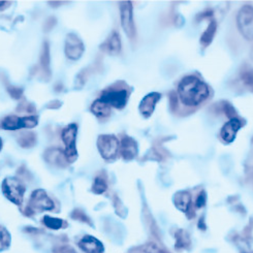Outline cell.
I'll list each match as a JSON object with an SVG mask.
<instances>
[{
  "instance_id": "1",
  "label": "cell",
  "mask_w": 253,
  "mask_h": 253,
  "mask_svg": "<svg viewBox=\"0 0 253 253\" xmlns=\"http://www.w3.org/2000/svg\"><path fill=\"white\" fill-rule=\"evenodd\" d=\"M178 93L182 102L188 107L199 106L209 96V88L194 76L184 78L178 86Z\"/></svg>"
},
{
  "instance_id": "2",
  "label": "cell",
  "mask_w": 253,
  "mask_h": 253,
  "mask_svg": "<svg viewBox=\"0 0 253 253\" xmlns=\"http://www.w3.org/2000/svg\"><path fill=\"white\" fill-rule=\"evenodd\" d=\"M1 189L4 197L8 201L17 206H21L23 204L26 187L22 181L14 177L5 178L2 182Z\"/></svg>"
},
{
  "instance_id": "3",
  "label": "cell",
  "mask_w": 253,
  "mask_h": 253,
  "mask_svg": "<svg viewBox=\"0 0 253 253\" xmlns=\"http://www.w3.org/2000/svg\"><path fill=\"white\" fill-rule=\"evenodd\" d=\"M55 208V204L43 189H37L31 193L28 207L25 214L30 216L34 213L52 211Z\"/></svg>"
},
{
  "instance_id": "4",
  "label": "cell",
  "mask_w": 253,
  "mask_h": 253,
  "mask_svg": "<svg viewBox=\"0 0 253 253\" xmlns=\"http://www.w3.org/2000/svg\"><path fill=\"white\" fill-rule=\"evenodd\" d=\"M78 133V126L75 123L67 125L62 130V141L65 145V157L67 163H74L78 157V152L76 148V137Z\"/></svg>"
},
{
  "instance_id": "5",
  "label": "cell",
  "mask_w": 253,
  "mask_h": 253,
  "mask_svg": "<svg viewBox=\"0 0 253 253\" xmlns=\"http://www.w3.org/2000/svg\"><path fill=\"white\" fill-rule=\"evenodd\" d=\"M238 27L242 36L248 40H253V6L245 5L240 9L237 17Z\"/></svg>"
},
{
  "instance_id": "6",
  "label": "cell",
  "mask_w": 253,
  "mask_h": 253,
  "mask_svg": "<svg viewBox=\"0 0 253 253\" xmlns=\"http://www.w3.org/2000/svg\"><path fill=\"white\" fill-rule=\"evenodd\" d=\"M39 123V118L34 115L25 117H18L16 115L5 117L1 122V127L5 130H17L21 128H33Z\"/></svg>"
},
{
  "instance_id": "7",
  "label": "cell",
  "mask_w": 253,
  "mask_h": 253,
  "mask_svg": "<svg viewBox=\"0 0 253 253\" xmlns=\"http://www.w3.org/2000/svg\"><path fill=\"white\" fill-rule=\"evenodd\" d=\"M97 147L100 155L105 159H113L119 150V141L115 135L103 134L99 135Z\"/></svg>"
},
{
  "instance_id": "8",
  "label": "cell",
  "mask_w": 253,
  "mask_h": 253,
  "mask_svg": "<svg viewBox=\"0 0 253 253\" xmlns=\"http://www.w3.org/2000/svg\"><path fill=\"white\" fill-rule=\"evenodd\" d=\"M99 99L110 107L123 109L128 100V92L125 89H109L102 92Z\"/></svg>"
},
{
  "instance_id": "9",
  "label": "cell",
  "mask_w": 253,
  "mask_h": 253,
  "mask_svg": "<svg viewBox=\"0 0 253 253\" xmlns=\"http://www.w3.org/2000/svg\"><path fill=\"white\" fill-rule=\"evenodd\" d=\"M121 24L127 37L133 39L135 36V27L132 16V3L130 1H122L120 3Z\"/></svg>"
},
{
  "instance_id": "10",
  "label": "cell",
  "mask_w": 253,
  "mask_h": 253,
  "mask_svg": "<svg viewBox=\"0 0 253 253\" xmlns=\"http://www.w3.org/2000/svg\"><path fill=\"white\" fill-rule=\"evenodd\" d=\"M84 43L76 34L68 33L65 39V55L68 59L78 60L84 53Z\"/></svg>"
},
{
  "instance_id": "11",
  "label": "cell",
  "mask_w": 253,
  "mask_h": 253,
  "mask_svg": "<svg viewBox=\"0 0 253 253\" xmlns=\"http://www.w3.org/2000/svg\"><path fill=\"white\" fill-rule=\"evenodd\" d=\"M79 247L85 253H103L105 247L100 241L94 237L86 235L79 241Z\"/></svg>"
},
{
  "instance_id": "12",
  "label": "cell",
  "mask_w": 253,
  "mask_h": 253,
  "mask_svg": "<svg viewBox=\"0 0 253 253\" xmlns=\"http://www.w3.org/2000/svg\"><path fill=\"white\" fill-rule=\"evenodd\" d=\"M241 127H242V122H241L239 119L237 118L231 119L227 123H225L223 125V127L221 128V131H220L221 139L227 144L234 142V140L237 136V133Z\"/></svg>"
},
{
  "instance_id": "13",
  "label": "cell",
  "mask_w": 253,
  "mask_h": 253,
  "mask_svg": "<svg viewBox=\"0 0 253 253\" xmlns=\"http://www.w3.org/2000/svg\"><path fill=\"white\" fill-rule=\"evenodd\" d=\"M44 159L48 164L58 167L65 168L67 166V159L65 157L64 151L60 150L58 148H51L44 152Z\"/></svg>"
},
{
  "instance_id": "14",
  "label": "cell",
  "mask_w": 253,
  "mask_h": 253,
  "mask_svg": "<svg viewBox=\"0 0 253 253\" xmlns=\"http://www.w3.org/2000/svg\"><path fill=\"white\" fill-rule=\"evenodd\" d=\"M160 97H162L160 93H157V92H152V93L146 95L142 99L139 109H140V112L144 117L148 118V117L151 116V115L154 112L156 103L158 102Z\"/></svg>"
},
{
  "instance_id": "15",
  "label": "cell",
  "mask_w": 253,
  "mask_h": 253,
  "mask_svg": "<svg viewBox=\"0 0 253 253\" xmlns=\"http://www.w3.org/2000/svg\"><path fill=\"white\" fill-rule=\"evenodd\" d=\"M120 152L124 159L131 160L137 155V144L129 136H125L121 140Z\"/></svg>"
},
{
  "instance_id": "16",
  "label": "cell",
  "mask_w": 253,
  "mask_h": 253,
  "mask_svg": "<svg viewBox=\"0 0 253 253\" xmlns=\"http://www.w3.org/2000/svg\"><path fill=\"white\" fill-rule=\"evenodd\" d=\"M102 50H105L111 55L119 54L121 51V41L119 34L116 31H114L107 42L102 44Z\"/></svg>"
},
{
  "instance_id": "17",
  "label": "cell",
  "mask_w": 253,
  "mask_h": 253,
  "mask_svg": "<svg viewBox=\"0 0 253 253\" xmlns=\"http://www.w3.org/2000/svg\"><path fill=\"white\" fill-rule=\"evenodd\" d=\"M175 205L177 208L182 211L187 213L189 211L190 205H191V195L187 191H180L175 195Z\"/></svg>"
},
{
  "instance_id": "18",
  "label": "cell",
  "mask_w": 253,
  "mask_h": 253,
  "mask_svg": "<svg viewBox=\"0 0 253 253\" xmlns=\"http://www.w3.org/2000/svg\"><path fill=\"white\" fill-rule=\"evenodd\" d=\"M91 112L97 117H109L111 114V107L98 98L92 103Z\"/></svg>"
},
{
  "instance_id": "19",
  "label": "cell",
  "mask_w": 253,
  "mask_h": 253,
  "mask_svg": "<svg viewBox=\"0 0 253 253\" xmlns=\"http://www.w3.org/2000/svg\"><path fill=\"white\" fill-rule=\"evenodd\" d=\"M41 66L42 70L47 77H50V47L47 42H43L42 53H41Z\"/></svg>"
},
{
  "instance_id": "20",
  "label": "cell",
  "mask_w": 253,
  "mask_h": 253,
  "mask_svg": "<svg viewBox=\"0 0 253 253\" xmlns=\"http://www.w3.org/2000/svg\"><path fill=\"white\" fill-rule=\"evenodd\" d=\"M42 223L44 226H47L50 229H54V231H58V229L65 228L67 226V222L61 219V218H55L49 215L43 216Z\"/></svg>"
},
{
  "instance_id": "21",
  "label": "cell",
  "mask_w": 253,
  "mask_h": 253,
  "mask_svg": "<svg viewBox=\"0 0 253 253\" xmlns=\"http://www.w3.org/2000/svg\"><path fill=\"white\" fill-rule=\"evenodd\" d=\"M217 30V24L215 21H211L209 23L208 27H207L206 31L203 33V36L201 38V44L203 45L204 48L208 47V45L211 43V42L213 41V38L215 36Z\"/></svg>"
},
{
  "instance_id": "22",
  "label": "cell",
  "mask_w": 253,
  "mask_h": 253,
  "mask_svg": "<svg viewBox=\"0 0 253 253\" xmlns=\"http://www.w3.org/2000/svg\"><path fill=\"white\" fill-rule=\"evenodd\" d=\"M18 143L22 148H32L37 143V135L33 132H26V133H22L18 137Z\"/></svg>"
},
{
  "instance_id": "23",
  "label": "cell",
  "mask_w": 253,
  "mask_h": 253,
  "mask_svg": "<svg viewBox=\"0 0 253 253\" xmlns=\"http://www.w3.org/2000/svg\"><path fill=\"white\" fill-rule=\"evenodd\" d=\"M190 245V239L189 236L183 231V229H179L176 233V249L182 250L186 249Z\"/></svg>"
},
{
  "instance_id": "24",
  "label": "cell",
  "mask_w": 253,
  "mask_h": 253,
  "mask_svg": "<svg viewBox=\"0 0 253 253\" xmlns=\"http://www.w3.org/2000/svg\"><path fill=\"white\" fill-rule=\"evenodd\" d=\"M11 237L6 228H0V252L7 250L10 246Z\"/></svg>"
},
{
  "instance_id": "25",
  "label": "cell",
  "mask_w": 253,
  "mask_h": 253,
  "mask_svg": "<svg viewBox=\"0 0 253 253\" xmlns=\"http://www.w3.org/2000/svg\"><path fill=\"white\" fill-rule=\"evenodd\" d=\"M108 189V183L105 178H102L100 176L96 177L94 179L93 185H92V192H94L95 194H102L103 192H106Z\"/></svg>"
},
{
  "instance_id": "26",
  "label": "cell",
  "mask_w": 253,
  "mask_h": 253,
  "mask_svg": "<svg viewBox=\"0 0 253 253\" xmlns=\"http://www.w3.org/2000/svg\"><path fill=\"white\" fill-rule=\"evenodd\" d=\"M139 250H141L143 253H169L155 243H149L145 246H142Z\"/></svg>"
},
{
  "instance_id": "27",
  "label": "cell",
  "mask_w": 253,
  "mask_h": 253,
  "mask_svg": "<svg viewBox=\"0 0 253 253\" xmlns=\"http://www.w3.org/2000/svg\"><path fill=\"white\" fill-rule=\"evenodd\" d=\"M72 218L75 220H79L81 222H85V223H88L89 225H91V220L89 219V217L82 211V210H75L73 213H72Z\"/></svg>"
},
{
  "instance_id": "28",
  "label": "cell",
  "mask_w": 253,
  "mask_h": 253,
  "mask_svg": "<svg viewBox=\"0 0 253 253\" xmlns=\"http://www.w3.org/2000/svg\"><path fill=\"white\" fill-rule=\"evenodd\" d=\"M7 92L11 96V98H14V99H20L23 95V89L16 87V86H8Z\"/></svg>"
},
{
  "instance_id": "29",
  "label": "cell",
  "mask_w": 253,
  "mask_h": 253,
  "mask_svg": "<svg viewBox=\"0 0 253 253\" xmlns=\"http://www.w3.org/2000/svg\"><path fill=\"white\" fill-rule=\"evenodd\" d=\"M17 111H18V112H20V113L34 114V113H36V108H34V106H32L31 103H28V102H23V103H21V105L18 107Z\"/></svg>"
},
{
  "instance_id": "30",
  "label": "cell",
  "mask_w": 253,
  "mask_h": 253,
  "mask_svg": "<svg viewBox=\"0 0 253 253\" xmlns=\"http://www.w3.org/2000/svg\"><path fill=\"white\" fill-rule=\"evenodd\" d=\"M242 80L247 86H249L251 89H253V73L251 71L244 72L242 74Z\"/></svg>"
},
{
  "instance_id": "31",
  "label": "cell",
  "mask_w": 253,
  "mask_h": 253,
  "mask_svg": "<svg viewBox=\"0 0 253 253\" xmlns=\"http://www.w3.org/2000/svg\"><path fill=\"white\" fill-rule=\"evenodd\" d=\"M223 105H224L223 111H224V113L226 114V116H228L231 119H235L237 113H236L235 109L233 108V106L229 105V103H227V102H224Z\"/></svg>"
},
{
  "instance_id": "32",
  "label": "cell",
  "mask_w": 253,
  "mask_h": 253,
  "mask_svg": "<svg viewBox=\"0 0 253 253\" xmlns=\"http://www.w3.org/2000/svg\"><path fill=\"white\" fill-rule=\"evenodd\" d=\"M205 204H206V194L205 192H201L197 201H195V206H197L198 208H202V207L205 206Z\"/></svg>"
},
{
  "instance_id": "33",
  "label": "cell",
  "mask_w": 253,
  "mask_h": 253,
  "mask_svg": "<svg viewBox=\"0 0 253 253\" xmlns=\"http://www.w3.org/2000/svg\"><path fill=\"white\" fill-rule=\"evenodd\" d=\"M55 24H56L55 18H49V19L47 20V22L44 23V31H45V32L50 31V30L55 26Z\"/></svg>"
},
{
  "instance_id": "34",
  "label": "cell",
  "mask_w": 253,
  "mask_h": 253,
  "mask_svg": "<svg viewBox=\"0 0 253 253\" xmlns=\"http://www.w3.org/2000/svg\"><path fill=\"white\" fill-rule=\"evenodd\" d=\"M55 253H77V252L70 246H63L61 248H58V252H55Z\"/></svg>"
},
{
  "instance_id": "35",
  "label": "cell",
  "mask_w": 253,
  "mask_h": 253,
  "mask_svg": "<svg viewBox=\"0 0 253 253\" xmlns=\"http://www.w3.org/2000/svg\"><path fill=\"white\" fill-rule=\"evenodd\" d=\"M177 101H178V99H177L176 94L174 93V92H171V93H170V103H171V108H172V109L176 108Z\"/></svg>"
},
{
  "instance_id": "36",
  "label": "cell",
  "mask_w": 253,
  "mask_h": 253,
  "mask_svg": "<svg viewBox=\"0 0 253 253\" xmlns=\"http://www.w3.org/2000/svg\"><path fill=\"white\" fill-rule=\"evenodd\" d=\"M9 4H10V2H8V1H0V10L5 9Z\"/></svg>"
},
{
  "instance_id": "37",
  "label": "cell",
  "mask_w": 253,
  "mask_h": 253,
  "mask_svg": "<svg viewBox=\"0 0 253 253\" xmlns=\"http://www.w3.org/2000/svg\"><path fill=\"white\" fill-rule=\"evenodd\" d=\"M61 105L60 102H58V101H54L53 103H50L49 105V108H54V109H57V108H59V106Z\"/></svg>"
},
{
  "instance_id": "38",
  "label": "cell",
  "mask_w": 253,
  "mask_h": 253,
  "mask_svg": "<svg viewBox=\"0 0 253 253\" xmlns=\"http://www.w3.org/2000/svg\"><path fill=\"white\" fill-rule=\"evenodd\" d=\"M1 149H2V139L0 137V151H1Z\"/></svg>"
},
{
  "instance_id": "39",
  "label": "cell",
  "mask_w": 253,
  "mask_h": 253,
  "mask_svg": "<svg viewBox=\"0 0 253 253\" xmlns=\"http://www.w3.org/2000/svg\"><path fill=\"white\" fill-rule=\"evenodd\" d=\"M252 253H253V252H252Z\"/></svg>"
}]
</instances>
